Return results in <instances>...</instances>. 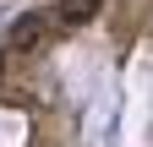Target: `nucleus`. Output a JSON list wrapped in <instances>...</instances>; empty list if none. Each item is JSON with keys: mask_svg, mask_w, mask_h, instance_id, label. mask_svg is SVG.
<instances>
[{"mask_svg": "<svg viewBox=\"0 0 153 147\" xmlns=\"http://www.w3.org/2000/svg\"><path fill=\"white\" fill-rule=\"evenodd\" d=\"M99 6L104 0H60V6H55V22L60 27H88L93 16H99Z\"/></svg>", "mask_w": 153, "mask_h": 147, "instance_id": "f257e3e1", "label": "nucleus"}]
</instances>
